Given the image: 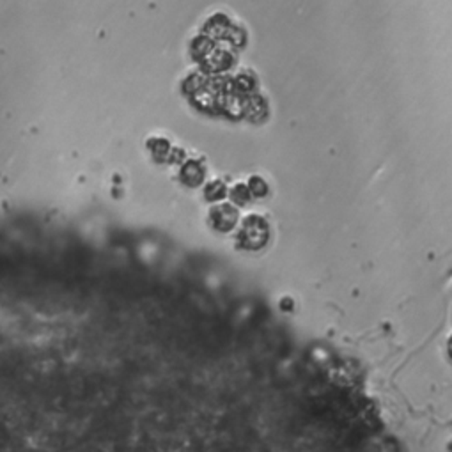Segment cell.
Segmentation results:
<instances>
[{
    "label": "cell",
    "instance_id": "3957f363",
    "mask_svg": "<svg viewBox=\"0 0 452 452\" xmlns=\"http://www.w3.org/2000/svg\"><path fill=\"white\" fill-rule=\"evenodd\" d=\"M231 195V201L234 202V204L238 206H243L247 204L248 201H250V190H248V186L245 185V183H238V185H234L233 188H231L229 192Z\"/></svg>",
    "mask_w": 452,
    "mask_h": 452
},
{
    "label": "cell",
    "instance_id": "8992f818",
    "mask_svg": "<svg viewBox=\"0 0 452 452\" xmlns=\"http://www.w3.org/2000/svg\"><path fill=\"white\" fill-rule=\"evenodd\" d=\"M236 87L240 89V91H248V89L252 87V82L247 80V77H245V75H241V77H238V80H236Z\"/></svg>",
    "mask_w": 452,
    "mask_h": 452
},
{
    "label": "cell",
    "instance_id": "7a4b0ae2",
    "mask_svg": "<svg viewBox=\"0 0 452 452\" xmlns=\"http://www.w3.org/2000/svg\"><path fill=\"white\" fill-rule=\"evenodd\" d=\"M209 222L219 231H231L238 222V212L231 204H220L212 209Z\"/></svg>",
    "mask_w": 452,
    "mask_h": 452
},
{
    "label": "cell",
    "instance_id": "5b68a950",
    "mask_svg": "<svg viewBox=\"0 0 452 452\" xmlns=\"http://www.w3.org/2000/svg\"><path fill=\"white\" fill-rule=\"evenodd\" d=\"M226 192H227L226 185H224L222 181L208 183V186H206V190H204L206 197H208L209 201H219V199H224Z\"/></svg>",
    "mask_w": 452,
    "mask_h": 452
},
{
    "label": "cell",
    "instance_id": "52a82bcc",
    "mask_svg": "<svg viewBox=\"0 0 452 452\" xmlns=\"http://www.w3.org/2000/svg\"><path fill=\"white\" fill-rule=\"evenodd\" d=\"M448 355H451V358H452V336H451V339H448Z\"/></svg>",
    "mask_w": 452,
    "mask_h": 452
},
{
    "label": "cell",
    "instance_id": "277c9868",
    "mask_svg": "<svg viewBox=\"0 0 452 452\" xmlns=\"http://www.w3.org/2000/svg\"><path fill=\"white\" fill-rule=\"evenodd\" d=\"M247 186H248V190H250L252 195H255V197H263V195H267L268 193L267 181H264L261 176H252V178L248 179Z\"/></svg>",
    "mask_w": 452,
    "mask_h": 452
},
{
    "label": "cell",
    "instance_id": "6da1fadb",
    "mask_svg": "<svg viewBox=\"0 0 452 452\" xmlns=\"http://www.w3.org/2000/svg\"><path fill=\"white\" fill-rule=\"evenodd\" d=\"M270 236L268 222L259 215H250L243 220L238 233V243L248 250H257L263 247Z\"/></svg>",
    "mask_w": 452,
    "mask_h": 452
}]
</instances>
